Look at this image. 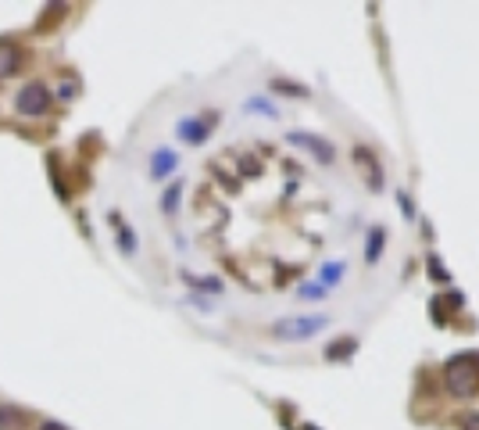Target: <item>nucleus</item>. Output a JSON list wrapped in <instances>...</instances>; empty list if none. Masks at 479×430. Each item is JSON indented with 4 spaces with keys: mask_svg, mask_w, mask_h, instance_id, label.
<instances>
[{
    "mask_svg": "<svg viewBox=\"0 0 479 430\" xmlns=\"http://www.w3.org/2000/svg\"><path fill=\"white\" fill-rule=\"evenodd\" d=\"M379 244H383V234L376 230V234L369 237V262H376V259H379Z\"/></svg>",
    "mask_w": 479,
    "mask_h": 430,
    "instance_id": "nucleus-8",
    "label": "nucleus"
},
{
    "mask_svg": "<svg viewBox=\"0 0 479 430\" xmlns=\"http://www.w3.org/2000/svg\"><path fill=\"white\" fill-rule=\"evenodd\" d=\"M290 140H294V144L312 147V151H315L322 161H333V147H329V144H322V140H315V136H297V133H290Z\"/></svg>",
    "mask_w": 479,
    "mask_h": 430,
    "instance_id": "nucleus-5",
    "label": "nucleus"
},
{
    "mask_svg": "<svg viewBox=\"0 0 479 430\" xmlns=\"http://www.w3.org/2000/svg\"><path fill=\"white\" fill-rule=\"evenodd\" d=\"M172 169H175V154H172V151H158L154 161H150V172L161 179V176H168Z\"/></svg>",
    "mask_w": 479,
    "mask_h": 430,
    "instance_id": "nucleus-6",
    "label": "nucleus"
},
{
    "mask_svg": "<svg viewBox=\"0 0 479 430\" xmlns=\"http://www.w3.org/2000/svg\"><path fill=\"white\" fill-rule=\"evenodd\" d=\"M51 90L40 83V79H33V83H26L22 90H19V115H29V119H40V115H47L51 112Z\"/></svg>",
    "mask_w": 479,
    "mask_h": 430,
    "instance_id": "nucleus-2",
    "label": "nucleus"
},
{
    "mask_svg": "<svg viewBox=\"0 0 479 430\" xmlns=\"http://www.w3.org/2000/svg\"><path fill=\"white\" fill-rule=\"evenodd\" d=\"M175 197H179V186H172V190H168V194H165V208H168V211H172V208H175Z\"/></svg>",
    "mask_w": 479,
    "mask_h": 430,
    "instance_id": "nucleus-11",
    "label": "nucleus"
},
{
    "mask_svg": "<svg viewBox=\"0 0 479 430\" xmlns=\"http://www.w3.org/2000/svg\"><path fill=\"white\" fill-rule=\"evenodd\" d=\"M461 430H479V412H468L465 423H461Z\"/></svg>",
    "mask_w": 479,
    "mask_h": 430,
    "instance_id": "nucleus-10",
    "label": "nucleus"
},
{
    "mask_svg": "<svg viewBox=\"0 0 479 430\" xmlns=\"http://www.w3.org/2000/svg\"><path fill=\"white\" fill-rule=\"evenodd\" d=\"M443 376H447V387H451V394H475L479 391V369H475V362L472 359H451L447 362V369H443Z\"/></svg>",
    "mask_w": 479,
    "mask_h": 430,
    "instance_id": "nucleus-1",
    "label": "nucleus"
},
{
    "mask_svg": "<svg viewBox=\"0 0 479 430\" xmlns=\"http://www.w3.org/2000/svg\"><path fill=\"white\" fill-rule=\"evenodd\" d=\"M322 327H326V316L283 319V323H276V337H283V341H308V337H315Z\"/></svg>",
    "mask_w": 479,
    "mask_h": 430,
    "instance_id": "nucleus-3",
    "label": "nucleus"
},
{
    "mask_svg": "<svg viewBox=\"0 0 479 430\" xmlns=\"http://www.w3.org/2000/svg\"><path fill=\"white\" fill-rule=\"evenodd\" d=\"M40 430H69L65 423H54V419H47V423H40Z\"/></svg>",
    "mask_w": 479,
    "mask_h": 430,
    "instance_id": "nucleus-12",
    "label": "nucleus"
},
{
    "mask_svg": "<svg viewBox=\"0 0 479 430\" xmlns=\"http://www.w3.org/2000/svg\"><path fill=\"white\" fill-rule=\"evenodd\" d=\"M179 136H186L190 144H197V140H204V136H207V129H204L200 122H183V126H179Z\"/></svg>",
    "mask_w": 479,
    "mask_h": 430,
    "instance_id": "nucleus-7",
    "label": "nucleus"
},
{
    "mask_svg": "<svg viewBox=\"0 0 479 430\" xmlns=\"http://www.w3.org/2000/svg\"><path fill=\"white\" fill-rule=\"evenodd\" d=\"M351 348H354V341H340V344H333V348H329V359H340V355H347Z\"/></svg>",
    "mask_w": 479,
    "mask_h": 430,
    "instance_id": "nucleus-9",
    "label": "nucleus"
},
{
    "mask_svg": "<svg viewBox=\"0 0 479 430\" xmlns=\"http://www.w3.org/2000/svg\"><path fill=\"white\" fill-rule=\"evenodd\" d=\"M29 416L19 405H0V430H26Z\"/></svg>",
    "mask_w": 479,
    "mask_h": 430,
    "instance_id": "nucleus-4",
    "label": "nucleus"
}]
</instances>
